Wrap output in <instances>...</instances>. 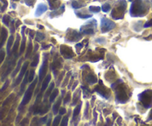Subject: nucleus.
Returning <instances> with one entry per match:
<instances>
[{
	"label": "nucleus",
	"instance_id": "f257e3e1",
	"mask_svg": "<svg viewBox=\"0 0 152 126\" xmlns=\"http://www.w3.org/2000/svg\"><path fill=\"white\" fill-rule=\"evenodd\" d=\"M146 11V6L142 0H136L131 6L130 13L132 16H143Z\"/></svg>",
	"mask_w": 152,
	"mask_h": 126
},
{
	"label": "nucleus",
	"instance_id": "f03ea898",
	"mask_svg": "<svg viewBox=\"0 0 152 126\" xmlns=\"http://www.w3.org/2000/svg\"><path fill=\"white\" fill-rule=\"evenodd\" d=\"M37 79H35V81L33 82H32L30 84V86L28 88L27 91H25L24 95V97L22 99V103H21V107H23V106L26 105L28 103H29L31 99L32 96H33V90H34L35 86L37 85Z\"/></svg>",
	"mask_w": 152,
	"mask_h": 126
},
{
	"label": "nucleus",
	"instance_id": "7ed1b4c3",
	"mask_svg": "<svg viewBox=\"0 0 152 126\" xmlns=\"http://www.w3.org/2000/svg\"><path fill=\"white\" fill-rule=\"evenodd\" d=\"M100 25H101V30L103 33L108 32L116 27V24L107 18H102Z\"/></svg>",
	"mask_w": 152,
	"mask_h": 126
},
{
	"label": "nucleus",
	"instance_id": "20e7f679",
	"mask_svg": "<svg viewBox=\"0 0 152 126\" xmlns=\"http://www.w3.org/2000/svg\"><path fill=\"white\" fill-rule=\"evenodd\" d=\"M47 70H48V58H45L40 68V72H39V79H40V82L42 81L45 76Z\"/></svg>",
	"mask_w": 152,
	"mask_h": 126
},
{
	"label": "nucleus",
	"instance_id": "39448f33",
	"mask_svg": "<svg viewBox=\"0 0 152 126\" xmlns=\"http://www.w3.org/2000/svg\"><path fill=\"white\" fill-rule=\"evenodd\" d=\"M28 66V62H25L24 64H23V65H22V68H21L20 70V72H19V76H18L17 79H16L15 83L13 84V86H16V85H18L19 83H20V82L22 81L23 76L25 75L26 72H27Z\"/></svg>",
	"mask_w": 152,
	"mask_h": 126
},
{
	"label": "nucleus",
	"instance_id": "423d86ee",
	"mask_svg": "<svg viewBox=\"0 0 152 126\" xmlns=\"http://www.w3.org/2000/svg\"><path fill=\"white\" fill-rule=\"evenodd\" d=\"M16 57H16L14 59H12V60H11V61H10V62L8 63V68H7V71H5V73L3 74V76H2V80H3V79H5V78H6L7 76H8V74H9L11 72V71L13 70V66H14V65H15V63H16Z\"/></svg>",
	"mask_w": 152,
	"mask_h": 126
},
{
	"label": "nucleus",
	"instance_id": "0eeeda50",
	"mask_svg": "<svg viewBox=\"0 0 152 126\" xmlns=\"http://www.w3.org/2000/svg\"><path fill=\"white\" fill-rule=\"evenodd\" d=\"M48 10V7L47 5H45V4H40V5L37 6L36 11H35V16H40L42 14H43L46 11Z\"/></svg>",
	"mask_w": 152,
	"mask_h": 126
},
{
	"label": "nucleus",
	"instance_id": "6e6552de",
	"mask_svg": "<svg viewBox=\"0 0 152 126\" xmlns=\"http://www.w3.org/2000/svg\"><path fill=\"white\" fill-rule=\"evenodd\" d=\"M7 37H8V30L5 28H2L1 34H0V48L3 46Z\"/></svg>",
	"mask_w": 152,
	"mask_h": 126
},
{
	"label": "nucleus",
	"instance_id": "1a4fd4ad",
	"mask_svg": "<svg viewBox=\"0 0 152 126\" xmlns=\"http://www.w3.org/2000/svg\"><path fill=\"white\" fill-rule=\"evenodd\" d=\"M51 79V75H48L47 76V77L44 79L42 82V89H41V92L45 91L48 88V84H49L50 81Z\"/></svg>",
	"mask_w": 152,
	"mask_h": 126
},
{
	"label": "nucleus",
	"instance_id": "9d476101",
	"mask_svg": "<svg viewBox=\"0 0 152 126\" xmlns=\"http://www.w3.org/2000/svg\"><path fill=\"white\" fill-rule=\"evenodd\" d=\"M28 74H29V72H26L25 75L24 80H23V82H22V85H21V87H20V91H19V95L22 94V92L24 91L25 87L26 84L28 82Z\"/></svg>",
	"mask_w": 152,
	"mask_h": 126
},
{
	"label": "nucleus",
	"instance_id": "9b49d317",
	"mask_svg": "<svg viewBox=\"0 0 152 126\" xmlns=\"http://www.w3.org/2000/svg\"><path fill=\"white\" fill-rule=\"evenodd\" d=\"M13 40H14V38H13V36H11L8 39V43H7V52L8 54H11V48L13 45Z\"/></svg>",
	"mask_w": 152,
	"mask_h": 126
},
{
	"label": "nucleus",
	"instance_id": "f8f14e48",
	"mask_svg": "<svg viewBox=\"0 0 152 126\" xmlns=\"http://www.w3.org/2000/svg\"><path fill=\"white\" fill-rule=\"evenodd\" d=\"M86 81L88 82L90 85H93V84L96 83L97 82V79L94 75H92V74H89L86 76Z\"/></svg>",
	"mask_w": 152,
	"mask_h": 126
},
{
	"label": "nucleus",
	"instance_id": "ddd939ff",
	"mask_svg": "<svg viewBox=\"0 0 152 126\" xmlns=\"http://www.w3.org/2000/svg\"><path fill=\"white\" fill-rule=\"evenodd\" d=\"M61 102H62V99L59 98V99L57 101V103L53 105V113H54V114H57V113L59 112V108L61 105Z\"/></svg>",
	"mask_w": 152,
	"mask_h": 126
},
{
	"label": "nucleus",
	"instance_id": "4468645a",
	"mask_svg": "<svg viewBox=\"0 0 152 126\" xmlns=\"http://www.w3.org/2000/svg\"><path fill=\"white\" fill-rule=\"evenodd\" d=\"M19 35H17L16 36V40L15 42V44L13 45V49H12V54H17V50H18V47H19Z\"/></svg>",
	"mask_w": 152,
	"mask_h": 126
},
{
	"label": "nucleus",
	"instance_id": "2eb2a0df",
	"mask_svg": "<svg viewBox=\"0 0 152 126\" xmlns=\"http://www.w3.org/2000/svg\"><path fill=\"white\" fill-rule=\"evenodd\" d=\"M58 93H59V91H58V89H55L54 91H53L52 93H51V95H50V103H52L53 102H54V100H55L56 97L57 96V95H58Z\"/></svg>",
	"mask_w": 152,
	"mask_h": 126
},
{
	"label": "nucleus",
	"instance_id": "dca6fc26",
	"mask_svg": "<svg viewBox=\"0 0 152 126\" xmlns=\"http://www.w3.org/2000/svg\"><path fill=\"white\" fill-rule=\"evenodd\" d=\"M54 85H55L54 82L51 83L49 88H48V89L47 90V91H46L45 94V99H46V98L48 97V96H49L50 95H51V93H52V91H53V89H54Z\"/></svg>",
	"mask_w": 152,
	"mask_h": 126
},
{
	"label": "nucleus",
	"instance_id": "f3484780",
	"mask_svg": "<svg viewBox=\"0 0 152 126\" xmlns=\"http://www.w3.org/2000/svg\"><path fill=\"white\" fill-rule=\"evenodd\" d=\"M22 59H19V61L18 62L17 66H16V69H15V71H13V73L12 74V77H14L16 75V74H17V73L19 71V70H20L21 65H22Z\"/></svg>",
	"mask_w": 152,
	"mask_h": 126
},
{
	"label": "nucleus",
	"instance_id": "a211bd4d",
	"mask_svg": "<svg viewBox=\"0 0 152 126\" xmlns=\"http://www.w3.org/2000/svg\"><path fill=\"white\" fill-rule=\"evenodd\" d=\"M39 61H40V54H37V55L34 57L33 62L31 63V66L32 67H37L38 65Z\"/></svg>",
	"mask_w": 152,
	"mask_h": 126
},
{
	"label": "nucleus",
	"instance_id": "6ab92c4d",
	"mask_svg": "<svg viewBox=\"0 0 152 126\" xmlns=\"http://www.w3.org/2000/svg\"><path fill=\"white\" fill-rule=\"evenodd\" d=\"M45 36L44 33H37V36H36V40L37 42H41L42 40H45Z\"/></svg>",
	"mask_w": 152,
	"mask_h": 126
},
{
	"label": "nucleus",
	"instance_id": "aec40b11",
	"mask_svg": "<svg viewBox=\"0 0 152 126\" xmlns=\"http://www.w3.org/2000/svg\"><path fill=\"white\" fill-rule=\"evenodd\" d=\"M81 108H82V103L79 105L76 106L74 110V117H76V116L79 115V113H80V110H81Z\"/></svg>",
	"mask_w": 152,
	"mask_h": 126
},
{
	"label": "nucleus",
	"instance_id": "412c9836",
	"mask_svg": "<svg viewBox=\"0 0 152 126\" xmlns=\"http://www.w3.org/2000/svg\"><path fill=\"white\" fill-rule=\"evenodd\" d=\"M101 10H102V11H103L104 13L108 12V11H109L110 10H111V5H110L109 4H108V3L104 4V5H103V6H102Z\"/></svg>",
	"mask_w": 152,
	"mask_h": 126
},
{
	"label": "nucleus",
	"instance_id": "4be33fe9",
	"mask_svg": "<svg viewBox=\"0 0 152 126\" xmlns=\"http://www.w3.org/2000/svg\"><path fill=\"white\" fill-rule=\"evenodd\" d=\"M25 42H26L25 38L23 37V41H22V44H21L20 50H19V55H21V54L23 53V51L25 50Z\"/></svg>",
	"mask_w": 152,
	"mask_h": 126
},
{
	"label": "nucleus",
	"instance_id": "5701e85b",
	"mask_svg": "<svg viewBox=\"0 0 152 126\" xmlns=\"http://www.w3.org/2000/svg\"><path fill=\"white\" fill-rule=\"evenodd\" d=\"M10 20H11V18H10V16H8V15H5V16H3V18H2V22H3V23L5 24L6 26H9Z\"/></svg>",
	"mask_w": 152,
	"mask_h": 126
},
{
	"label": "nucleus",
	"instance_id": "b1692460",
	"mask_svg": "<svg viewBox=\"0 0 152 126\" xmlns=\"http://www.w3.org/2000/svg\"><path fill=\"white\" fill-rule=\"evenodd\" d=\"M100 7L99 6H90L89 7V11L93 13H98L100 11Z\"/></svg>",
	"mask_w": 152,
	"mask_h": 126
},
{
	"label": "nucleus",
	"instance_id": "393cba45",
	"mask_svg": "<svg viewBox=\"0 0 152 126\" xmlns=\"http://www.w3.org/2000/svg\"><path fill=\"white\" fill-rule=\"evenodd\" d=\"M60 120H61V115L59 116H57V117H56L55 118H54V121H53V125L54 126H57L59 125V123L60 122Z\"/></svg>",
	"mask_w": 152,
	"mask_h": 126
},
{
	"label": "nucleus",
	"instance_id": "a878e982",
	"mask_svg": "<svg viewBox=\"0 0 152 126\" xmlns=\"http://www.w3.org/2000/svg\"><path fill=\"white\" fill-rule=\"evenodd\" d=\"M34 75H35V71L34 70H31L30 71L28 74V82H31L33 80V78H34Z\"/></svg>",
	"mask_w": 152,
	"mask_h": 126
},
{
	"label": "nucleus",
	"instance_id": "bb28decb",
	"mask_svg": "<svg viewBox=\"0 0 152 126\" xmlns=\"http://www.w3.org/2000/svg\"><path fill=\"white\" fill-rule=\"evenodd\" d=\"M75 13H76V15L78 16V17L82 18V19H88V18L92 17V15H88V14L83 15V14H81L80 13H78V12H75Z\"/></svg>",
	"mask_w": 152,
	"mask_h": 126
},
{
	"label": "nucleus",
	"instance_id": "cd10ccee",
	"mask_svg": "<svg viewBox=\"0 0 152 126\" xmlns=\"http://www.w3.org/2000/svg\"><path fill=\"white\" fill-rule=\"evenodd\" d=\"M31 51H32V44H31V42H30V43H29L28 45V47L27 53H26L25 58H28V57L30 55V54H31Z\"/></svg>",
	"mask_w": 152,
	"mask_h": 126
},
{
	"label": "nucleus",
	"instance_id": "c85d7f7f",
	"mask_svg": "<svg viewBox=\"0 0 152 126\" xmlns=\"http://www.w3.org/2000/svg\"><path fill=\"white\" fill-rule=\"evenodd\" d=\"M71 5H72V7L74 8V9H79V8H80L83 7V5H79L78 2H76V1H74V2H72Z\"/></svg>",
	"mask_w": 152,
	"mask_h": 126
},
{
	"label": "nucleus",
	"instance_id": "c756f323",
	"mask_svg": "<svg viewBox=\"0 0 152 126\" xmlns=\"http://www.w3.org/2000/svg\"><path fill=\"white\" fill-rule=\"evenodd\" d=\"M68 117H65L63 119H62V122H61V126H66L68 125Z\"/></svg>",
	"mask_w": 152,
	"mask_h": 126
},
{
	"label": "nucleus",
	"instance_id": "7c9ffc66",
	"mask_svg": "<svg viewBox=\"0 0 152 126\" xmlns=\"http://www.w3.org/2000/svg\"><path fill=\"white\" fill-rule=\"evenodd\" d=\"M5 53L3 50L0 51V64L3 62V60L5 59Z\"/></svg>",
	"mask_w": 152,
	"mask_h": 126
},
{
	"label": "nucleus",
	"instance_id": "2f4dec72",
	"mask_svg": "<svg viewBox=\"0 0 152 126\" xmlns=\"http://www.w3.org/2000/svg\"><path fill=\"white\" fill-rule=\"evenodd\" d=\"M83 33H86V34H92V33H93V30L90 28H89L86 29V30H83Z\"/></svg>",
	"mask_w": 152,
	"mask_h": 126
},
{
	"label": "nucleus",
	"instance_id": "473e14b6",
	"mask_svg": "<svg viewBox=\"0 0 152 126\" xmlns=\"http://www.w3.org/2000/svg\"><path fill=\"white\" fill-rule=\"evenodd\" d=\"M70 100H71V93H68V94H67L66 97L64 99V104H67Z\"/></svg>",
	"mask_w": 152,
	"mask_h": 126
},
{
	"label": "nucleus",
	"instance_id": "72a5a7b5",
	"mask_svg": "<svg viewBox=\"0 0 152 126\" xmlns=\"http://www.w3.org/2000/svg\"><path fill=\"white\" fill-rule=\"evenodd\" d=\"M8 85H9V81H8V80H7L6 82H5V83L4 84V85H3V87H2V89H1V90H0V92L4 91H5V89H6V88H8Z\"/></svg>",
	"mask_w": 152,
	"mask_h": 126
},
{
	"label": "nucleus",
	"instance_id": "f704fd0d",
	"mask_svg": "<svg viewBox=\"0 0 152 126\" xmlns=\"http://www.w3.org/2000/svg\"><path fill=\"white\" fill-rule=\"evenodd\" d=\"M36 0H25V2L26 5H28V6H31Z\"/></svg>",
	"mask_w": 152,
	"mask_h": 126
},
{
	"label": "nucleus",
	"instance_id": "c9c22d12",
	"mask_svg": "<svg viewBox=\"0 0 152 126\" xmlns=\"http://www.w3.org/2000/svg\"><path fill=\"white\" fill-rule=\"evenodd\" d=\"M151 26H152V19H151L150 21H148V22H146V23L144 25V28H146L151 27Z\"/></svg>",
	"mask_w": 152,
	"mask_h": 126
},
{
	"label": "nucleus",
	"instance_id": "e433bc0d",
	"mask_svg": "<svg viewBox=\"0 0 152 126\" xmlns=\"http://www.w3.org/2000/svg\"><path fill=\"white\" fill-rule=\"evenodd\" d=\"M59 112L60 115H64V114L66 113V109H65V108H60V110H59Z\"/></svg>",
	"mask_w": 152,
	"mask_h": 126
},
{
	"label": "nucleus",
	"instance_id": "4c0bfd02",
	"mask_svg": "<svg viewBox=\"0 0 152 126\" xmlns=\"http://www.w3.org/2000/svg\"><path fill=\"white\" fill-rule=\"evenodd\" d=\"M47 121H48V117H47V116L40 119V122H41V123L47 122Z\"/></svg>",
	"mask_w": 152,
	"mask_h": 126
},
{
	"label": "nucleus",
	"instance_id": "58836bf2",
	"mask_svg": "<svg viewBox=\"0 0 152 126\" xmlns=\"http://www.w3.org/2000/svg\"><path fill=\"white\" fill-rule=\"evenodd\" d=\"M25 26H23L22 28V30H21V33H22V37H25V33H24V31H25Z\"/></svg>",
	"mask_w": 152,
	"mask_h": 126
},
{
	"label": "nucleus",
	"instance_id": "ea45409f",
	"mask_svg": "<svg viewBox=\"0 0 152 126\" xmlns=\"http://www.w3.org/2000/svg\"><path fill=\"white\" fill-rule=\"evenodd\" d=\"M22 123H21V125H25V124H27V123L28 122V120L27 118L24 119V120H22Z\"/></svg>",
	"mask_w": 152,
	"mask_h": 126
},
{
	"label": "nucleus",
	"instance_id": "a19ab883",
	"mask_svg": "<svg viewBox=\"0 0 152 126\" xmlns=\"http://www.w3.org/2000/svg\"><path fill=\"white\" fill-rule=\"evenodd\" d=\"M13 23H14V22L12 21V26H11V33H14V31H15V29H14V28H13Z\"/></svg>",
	"mask_w": 152,
	"mask_h": 126
},
{
	"label": "nucleus",
	"instance_id": "79ce46f5",
	"mask_svg": "<svg viewBox=\"0 0 152 126\" xmlns=\"http://www.w3.org/2000/svg\"><path fill=\"white\" fill-rule=\"evenodd\" d=\"M47 122H48V123H47V125H51V116H49V120H48V121H47Z\"/></svg>",
	"mask_w": 152,
	"mask_h": 126
},
{
	"label": "nucleus",
	"instance_id": "37998d69",
	"mask_svg": "<svg viewBox=\"0 0 152 126\" xmlns=\"http://www.w3.org/2000/svg\"><path fill=\"white\" fill-rule=\"evenodd\" d=\"M70 74H71V73H68V76H67V77H66V80H68V77H69V76H70ZM66 82H67V81H65V83L63 84V85H62V86H64V85H65V84H66Z\"/></svg>",
	"mask_w": 152,
	"mask_h": 126
},
{
	"label": "nucleus",
	"instance_id": "c03bdc74",
	"mask_svg": "<svg viewBox=\"0 0 152 126\" xmlns=\"http://www.w3.org/2000/svg\"><path fill=\"white\" fill-rule=\"evenodd\" d=\"M77 83H78L77 82H74V85L73 88H72V90H74V89H75V86H76V85H77Z\"/></svg>",
	"mask_w": 152,
	"mask_h": 126
},
{
	"label": "nucleus",
	"instance_id": "a18cd8bd",
	"mask_svg": "<svg viewBox=\"0 0 152 126\" xmlns=\"http://www.w3.org/2000/svg\"><path fill=\"white\" fill-rule=\"evenodd\" d=\"M38 27H39V28H40V29H42L43 28L42 25H38Z\"/></svg>",
	"mask_w": 152,
	"mask_h": 126
},
{
	"label": "nucleus",
	"instance_id": "49530a36",
	"mask_svg": "<svg viewBox=\"0 0 152 126\" xmlns=\"http://www.w3.org/2000/svg\"><path fill=\"white\" fill-rule=\"evenodd\" d=\"M128 1H129V2H132L133 0H128Z\"/></svg>",
	"mask_w": 152,
	"mask_h": 126
},
{
	"label": "nucleus",
	"instance_id": "de8ad7c7",
	"mask_svg": "<svg viewBox=\"0 0 152 126\" xmlns=\"http://www.w3.org/2000/svg\"><path fill=\"white\" fill-rule=\"evenodd\" d=\"M14 1H16V0H14Z\"/></svg>",
	"mask_w": 152,
	"mask_h": 126
}]
</instances>
